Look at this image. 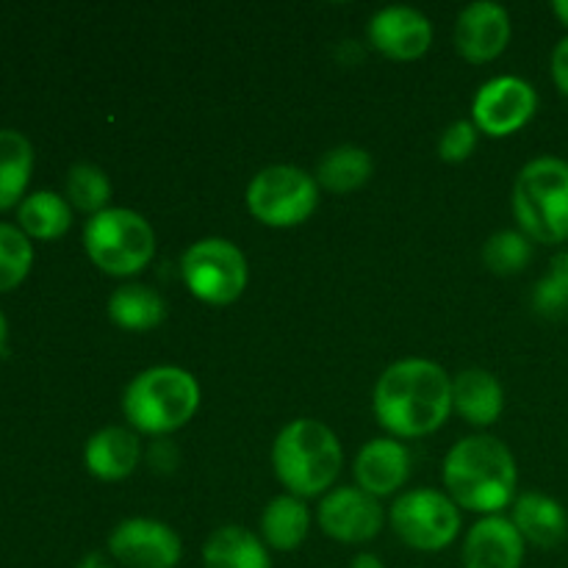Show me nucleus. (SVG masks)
Here are the masks:
<instances>
[{
	"mask_svg": "<svg viewBox=\"0 0 568 568\" xmlns=\"http://www.w3.org/2000/svg\"><path fill=\"white\" fill-rule=\"evenodd\" d=\"M453 410V381L438 364L405 358L388 366L375 386V416L399 438L438 430Z\"/></svg>",
	"mask_w": 568,
	"mask_h": 568,
	"instance_id": "obj_1",
	"label": "nucleus"
},
{
	"mask_svg": "<svg viewBox=\"0 0 568 568\" xmlns=\"http://www.w3.org/2000/svg\"><path fill=\"white\" fill-rule=\"evenodd\" d=\"M516 460L494 436H469L444 460V486L458 508L499 516L516 491Z\"/></svg>",
	"mask_w": 568,
	"mask_h": 568,
	"instance_id": "obj_2",
	"label": "nucleus"
},
{
	"mask_svg": "<svg viewBox=\"0 0 568 568\" xmlns=\"http://www.w3.org/2000/svg\"><path fill=\"white\" fill-rule=\"evenodd\" d=\"M342 444L336 433L316 419H294L277 433L272 447L275 475L294 497H316L342 471Z\"/></svg>",
	"mask_w": 568,
	"mask_h": 568,
	"instance_id": "obj_3",
	"label": "nucleus"
},
{
	"mask_svg": "<svg viewBox=\"0 0 568 568\" xmlns=\"http://www.w3.org/2000/svg\"><path fill=\"white\" fill-rule=\"evenodd\" d=\"M200 408V386L186 369L153 366L133 377L122 397V414L150 436L181 430Z\"/></svg>",
	"mask_w": 568,
	"mask_h": 568,
	"instance_id": "obj_4",
	"label": "nucleus"
},
{
	"mask_svg": "<svg viewBox=\"0 0 568 568\" xmlns=\"http://www.w3.org/2000/svg\"><path fill=\"white\" fill-rule=\"evenodd\" d=\"M514 214L527 239L560 244L568 239V164L541 155L521 166L514 183Z\"/></svg>",
	"mask_w": 568,
	"mask_h": 568,
	"instance_id": "obj_5",
	"label": "nucleus"
},
{
	"mask_svg": "<svg viewBox=\"0 0 568 568\" xmlns=\"http://www.w3.org/2000/svg\"><path fill=\"white\" fill-rule=\"evenodd\" d=\"M83 247L105 275L131 277L153 261L155 233L136 211L105 209L83 227Z\"/></svg>",
	"mask_w": 568,
	"mask_h": 568,
	"instance_id": "obj_6",
	"label": "nucleus"
},
{
	"mask_svg": "<svg viewBox=\"0 0 568 568\" xmlns=\"http://www.w3.org/2000/svg\"><path fill=\"white\" fill-rule=\"evenodd\" d=\"M320 203V183L300 166L275 164L261 170L247 186V209L270 227H294Z\"/></svg>",
	"mask_w": 568,
	"mask_h": 568,
	"instance_id": "obj_7",
	"label": "nucleus"
},
{
	"mask_svg": "<svg viewBox=\"0 0 568 568\" xmlns=\"http://www.w3.org/2000/svg\"><path fill=\"white\" fill-rule=\"evenodd\" d=\"M181 275L197 300L209 305H231L247 286V258L227 239H200L183 253Z\"/></svg>",
	"mask_w": 568,
	"mask_h": 568,
	"instance_id": "obj_8",
	"label": "nucleus"
},
{
	"mask_svg": "<svg viewBox=\"0 0 568 568\" xmlns=\"http://www.w3.org/2000/svg\"><path fill=\"white\" fill-rule=\"evenodd\" d=\"M392 527L408 547L419 552H438L458 538L460 510L444 494L416 488L394 503Z\"/></svg>",
	"mask_w": 568,
	"mask_h": 568,
	"instance_id": "obj_9",
	"label": "nucleus"
},
{
	"mask_svg": "<svg viewBox=\"0 0 568 568\" xmlns=\"http://www.w3.org/2000/svg\"><path fill=\"white\" fill-rule=\"evenodd\" d=\"M536 105L538 94L525 78L499 75L483 83L471 103V114H475L477 131L488 136H510L532 120Z\"/></svg>",
	"mask_w": 568,
	"mask_h": 568,
	"instance_id": "obj_10",
	"label": "nucleus"
},
{
	"mask_svg": "<svg viewBox=\"0 0 568 568\" xmlns=\"http://www.w3.org/2000/svg\"><path fill=\"white\" fill-rule=\"evenodd\" d=\"M111 558L125 568H175L181 564V536L155 519H125L109 536Z\"/></svg>",
	"mask_w": 568,
	"mask_h": 568,
	"instance_id": "obj_11",
	"label": "nucleus"
},
{
	"mask_svg": "<svg viewBox=\"0 0 568 568\" xmlns=\"http://www.w3.org/2000/svg\"><path fill=\"white\" fill-rule=\"evenodd\" d=\"M320 527L342 544L372 541L383 530V508L364 488H336L322 499Z\"/></svg>",
	"mask_w": 568,
	"mask_h": 568,
	"instance_id": "obj_12",
	"label": "nucleus"
},
{
	"mask_svg": "<svg viewBox=\"0 0 568 568\" xmlns=\"http://www.w3.org/2000/svg\"><path fill=\"white\" fill-rule=\"evenodd\" d=\"M510 42V17L508 11L491 0L469 3L458 17L455 26V48L471 64L491 61L508 48Z\"/></svg>",
	"mask_w": 568,
	"mask_h": 568,
	"instance_id": "obj_13",
	"label": "nucleus"
},
{
	"mask_svg": "<svg viewBox=\"0 0 568 568\" xmlns=\"http://www.w3.org/2000/svg\"><path fill=\"white\" fill-rule=\"evenodd\" d=\"M369 42L388 59L414 61L430 48L433 26L410 6H386L369 20Z\"/></svg>",
	"mask_w": 568,
	"mask_h": 568,
	"instance_id": "obj_14",
	"label": "nucleus"
},
{
	"mask_svg": "<svg viewBox=\"0 0 568 568\" xmlns=\"http://www.w3.org/2000/svg\"><path fill=\"white\" fill-rule=\"evenodd\" d=\"M525 538L505 516H486L464 541V568H521Z\"/></svg>",
	"mask_w": 568,
	"mask_h": 568,
	"instance_id": "obj_15",
	"label": "nucleus"
},
{
	"mask_svg": "<svg viewBox=\"0 0 568 568\" xmlns=\"http://www.w3.org/2000/svg\"><path fill=\"white\" fill-rule=\"evenodd\" d=\"M410 475V453L397 438H375L355 458V480L372 497H388L405 486Z\"/></svg>",
	"mask_w": 568,
	"mask_h": 568,
	"instance_id": "obj_16",
	"label": "nucleus"
},
{
	"mask_svg": "<svg viewBox=\"0 0 568 568\" xmlns=\"http://www.w3.org/2000/svg\"><path fill=\"white\" fill-rule=\"evenodd\" d=\"M139 458H142V447L128 427H103L89 438L83 449V464L89 475L109 483L125 480L139 466Z\"/></svg>",
	"mask_w": 568,
	"mask_h": 568,
	"instance_id": "obj_17",
	"label": "nucleus"
},
{
	"mask_svg": "<svg viewBox=\"0 0 568 568\" xmlns=\"http://www.w3.org/2000/svg\"><path fill=\"white\" fill-rule=\"evenodd\" d=\"M516 530L521 538L541 549L558 547L568 536V516L566 508L558 499L547 497L541 491H525L514 503V519Z\"/></svg>",
	"mask_w": 568,
	"mask_h": 568,
	"instance_id": "obj_18",
	"label": "nucleus"
},
{
	"mask_svg": "<svg viewBox=\"0 0 568 568\" xmlns=\"http://www.w3.org/2000/svg\"><path fill=\"white\" fill-rule=\"evenodd\" d=\"M453 408L469 425L488 427L503 416L505 392L503 383L486 369H464L453 381Z\"/></svg>",
	"mask_w": 568,
	"mask_h": 568,
	"instance_id": "obj_19",
	"label": "nucleus"
},
{
	"mask_svg": "<svg viewBox=\"0 0 568 568\" xmlns=\"http://www.w3.org/2000/svg\"><path fill=\"white\" fill-rule=\"evenodd\" d=\"M205 568H272L270 552L255 532L227 525L209 536L203 547Z\"/></svg>",
	"mask_w": 568,
	"mask_h": 568,
	"instance_id": "obj_20",
	"label": "nucleus"
},
{
	"mask_svg": "<svg viewBox=\"0 0 568 568\" xmlns=\"http://www.w3.org/2000/svg\"><path fill=\"white\" fill-rule=\"evenodd\" d=\"M109 316L122 331L144 333L164 322L166 303L155 288L144 283H128L109 297Z\"/></svg>",
	"mask_w": 568,
	"mask_h": 568,
	"instance_id": "obj_21",
	"label": "nucleus"
},
{
	"mask_svg": "<svg viewBox=\"0 0 568 568\" xmlns=\"http://www.w3.org/2000/svg\"><path fill=\"white\" fill-rule=\"evenodd\" d=\"M311 527L308 508L294 494H283L266 505L264 516H261V536L277 552H292L305 541Z\"/></svg>",
	"mask_w": 568,
	"mask_h": 568,
	"instance_id": "obj_22",
	"label": "nucleus"
},
{
	"mask_svg": "<svg viewBox=\"0 0 568 568\" xmlns=\"http://www.w3.org/2000/svg\"><path fill=\"white\" fill-rule=\"evenodd\" d=\"M33 172V148L26 133L0 128V211L26 200L28 181Z\"/></svg>",
	"mask_w": 568,
	"mask_h": 568,
	"instance_id": "obj_23",
	"label": "nucleus"
},
{
	"mask_svg": "<svg viewBox=\"0 0 568 568\" xmlns=\"http://www.w3.org/2000/svg\"><path fill=\"white\" fill-rule=\"evenodd\" d=\"M17 222L20 231L31 239H59L70 231L72 209L61 194L55 192H33L17 209Z\"/></svg>",
	"mask_w": 568,
	"mask_h": 568,
	"instance_id": "obj_24",
	"label": "nucleus"
},
{
	"mask_svg": "<svg viewBox=\"0 0 568 568\" xmlns=\"http://www.w3.org/2000/svg\"><path fill=\"white\" fill-rule=\"evenodd\" d=\"M372 175V155L364 148H355V144H342V148L325 153V159L320 161V170L316 178L325 189L331 192H353L361 189Z\"/></svg>",
	"mask_w": 568,
	"mask_h": 568,
	"instance_id": "obj_25",
	"label": "nucleus"
},
{
	"mask_svg": "<svg viewBox=\"0 0 568 568\" xmlns=\"http://www.w3.org/2000/svg\"><path fill=\"white\" fill-rule=\"evenodd\" d=\"M109 200L111 183L100 166L81 161L67 172V203L75 205L78 211L94 216L109 209Z\"/></svg>",
	"mask_w": 568,
	"mask_h": 568,
	"instance_id": "obj_26",
	"label": "nucleus"
},
{
	"mask_svg": "<svg viewBox=\"0 0 568 568\" xmlns=\"http://www.w3.org/2000/svg\"><path fill=\"white\" fill-rule=\"evenodd\" d=\"M33 264L31 239L14 225L0 222V294L11 292L28 277Z\"/></svg>",
	"mask_w": 568,
	"mask_h": 568,
	"instance_id": "obj_27",
	"label": "nucleus"
},
{
	"mask_svg": "<svg viewBox=\"0 0 568 568\" xmlns=\"http://www.w3.org/2000/svg\"><path fill=\"white\" fill-rule=\"evenodd\" d=\"M532 258L530 239L519 231H499L483 247V261L497 275H516Z\"/></svg>",
	"mask_w": 568,
	"mask_h": 568,
	"instance_id": "obj_28",
	"label": "nucleus"
},
{
	"mask_svg": "<svg viewBox=\"0 0 568 568\" xmlns=\"http://www.w3.org/2000/svg\"><path fill=\"white\" fill-rule=\"evenodd\" d=\"M532 308L549 320H558L568 311V250L555 255L547 275L536 283Z\"/></svg>",
	"mask_w": 568,
	"mask_h": 568,
	"instance_id": "obj_29",
	"label": "nucleus"
},
{
	"mask_svg": "<svg viewBox=\"0 0 568 568\" xmlns=\"http://www.w3.org/2000/svg\"><path fill=\"white\" fill-rule=\"evenodd\" d=\"M477 125L469 120H458L444 131L442 142H438V155L449 164H460V161L469 159L477 148Z\"/></svg>",
	"mask_w": 568,
	"mask_h": 568,
	"instance_id": "obj_30",
	"label": "nucleus"
},
{
	"mask_svg": "<svg viewBox=\"0 0 568 568\" xmlns=\"http://www.w3.org/2000/svg\"><path fill=\"white\" fill-rule=\"evenodd\" d=\"M552 78L560 92L568 94V37L560 39L552 53Z\"/></svg>",
	"mask_w": 568,
	"mask_h": 568,
	"instance_id": "obj_31",
	"label": "nucleus"
},
{
	"mask_svg": "<svg viewBox=\"0 0 568 568\" xmlns=\"http://www.w3.org/2000/svg\"><path fill=\"white\" fill-rule=\"evenodd\" d=\"M75 568H114V566H111V560L105 558V555L89 552V555H83L81 564H78Z\"/></svg>",
	"mask_w": 568,
	"mask_h": 568,
	"instance_id": "obj_32",
	"label": "nucleus"
},
{
	"mask_svg": "<svg viewBox=\"0 0 568 568\" xmlns=\"http://www.w3.org/2000/svg\"><path fill=\"white\" fill-rule=\"evenodd\" d=\"M349 568H386V566H383V560L377 558V555L361 552L358 558H355L353 564H349Z\"/></svg>",
	"mask_w": 568,
	"mask_h": 568,
	"instance_id": "obj_33",
	"label": "nucleus"
},
{
	"mask_svg": "<svg viewBox=\"0 0 568 568\" xmlns=\"http://www.w3.org/2000/svg\"><path fill=\"white\" fill-rule=\"evenodd\" d=\"M6 342H9V322H6L3 311H0V353L6 349Z\"/></svg>",
	"mask_w": 568,
	"mask_h": 568,
	"instance_id": "obj_34",
	"label": "nucleus"
},
{
	"mask_svg": "<svg viewBox=\"0 0 568 568\" xmlns=\"http://www.w3.org/2000/svg\"><path fill=\"white\" fill-rule=\"evenodd\" d=\"M552 9H555V14H558L560 20H564L568 26V0H555Z\"/></svg>",
	"mask_w": 568,
	"mask_h": 568,
	"instance_id": "obj_35",
	"label": "nucleus"
}]
</instances>
